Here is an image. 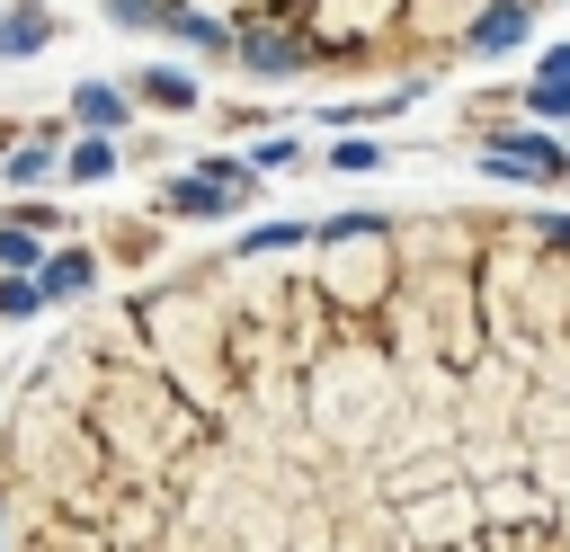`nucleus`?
Wrapping results in <instances>:
<instances>
[{
    "mask_svg": "<svg viewBox=\"0 0 570 552\" xmlns=\"http://www.w3.org/2000/svg\"><path fill=\"white\" fill-rule=\"evenodd\" d=\"M80 552H570V214L267 223L142 294Z\"/></svg>",
    "mask_w": 570,
    "mask_h": 552,
    "instance_id": "nucleus-1",
    "label": "nucleus"
},
{
    "mask_svg": "<svg viewBox=\"0 0 570 552\" xmlns=\"http://www.w3.org/2000/svg\"><path fill=\"white\" fill-rule=\"evenodd\" d=\"M525 107H534V116H570V80H534Z\"/></svg>",
    "mask_w": 570,
    "mask_h": 552,
    "instance_id": "nucleus-11",
    "label": "nucleus"
},
{
    "mask_svg": "<svg viewBox=\"0 0 570 552\" xmlns=\"http://www.w3.org/2000/svg\"><path fill=\"white\" fill-rule=\"evenodd\" d=\"M543 0H107L125 27H178L187 45L240 53L249 71H365L445 62L499 45Z\"/></svg>",
    "mask_w": 570,
    "mask_h": 552,
    "instance_id": "nucleus-2",
    "label": "nucleus"
},
{
    "mask_svg": "<svg viewBox=\"0 0 570 552\" xmlns=\"http://www.w3.org/2000/svg\"><path fill=\"white\" fill-rule=\"evenodd\" d=\"M45 169H53V142H18V151H9V178H18V187H36Z\"/></svg>",
    "mask_w": 570,
    "mask_h": 552,
    "instance_id": "nucleus-8",
    "label": "nucleus"
},
{
    "mask_svg": "<svg viewBox=\"0 0 570 552\" xmlns=\"http://www.w3.org/2000/svg\"><path fill=\"white\" fill-rule=\"evenodd\" d=\"M116 169V142H71V178H107Z\"/></svg>",
    "mask_w": 570,
    "mask_h": 552,
    "instance_id": "nucleus-9",
    "label": "nucleus"
},
{
    "mask_svg": "<svg viewBox=\"0 0 570 552\" xmlns=\"http://www.w3.org/2000/svg\"><path fill=\"white\" fill-rule=\"evenodd\" d=\"M142 98H151V107H196V80H178V71H151V80H142Z\"/></svg>",
    "mask_w": 570,
    "mask_h": 552,
    "instance_id": "nucleus-7",
    "label": "nucleus"
},
{
    "mask_svg": "<svg viewBox=\"0 0 570 552\" xmlns=\"http://www.w3.org/2000/svg\"><path fill=\"white\" fill-rule=\"evenodd\" d=\"M232 196H240V187H232L223 169H196V178H169V196H160V205H169V214H196V223H205V214H223Z\"/></svg>",
    "mask_w": 570,
    "mask_h": 552,
    "instance_id": "nucleus-3",
    "label": "nucleus"
},
{
    "mask_svg": "<svg viewBox=\"0 0 570 552\" xmlns=\"http://www.w3.org/2000/svg\"><path fill=\"white\" fill-rule=\"evenodd\" d=\"M303 151H294V134H276V142H258V169H294Z\"/></svg>",
    "mask_w": 570,
    "mask_h": 552,
    "instance_id": "nucleus-13",
    "label": "nucleus"
},
{
    "mask_svg": "<svg viewBox=\"0 0 570 552\" xmlns=\"http://www.w3.org/2000/svg\"><path fill=\"white\" fill-rule=\"evenodd\" d=\"M0 267H45V249L27 231H0Z\"/></svg>",
    "mask_w": 570,
    "mask_h": 552,
    "instance_id": "nucleus-12",
    "label": "nucleus"
},
{
    "mask_svg": "<svg viewBox=\"0 0 570 552\" xmlns=\"http://www.w3.org/2000/svg\"><path fill=\"white\" fill-rule=\"evenodd\" d=\"M71 116H80V125H98V134H107V125H125V98H116V89H107V80H80V89H71Z\"/></svg>",
    "mask_w": 570,
    "mask_h": 552,
    "instance_id": "nucleus-5",
    "label": "nucleus"
},
{
    "mask_svg": "<svg viewBox=\"0 0 570 552\" xmlns=\"http://www.w3.org/2000/svg\"><path fill=\"white\" fill-rule=\"evenodd\" d=\"M36 303H45V285H36V276H9V285H0V312H9V321H18V312H36Z\"/></svg>",
    "mask_w": 570,
    "mask_h": 552,
    "instance_id": "nucleus-10",
    "label": "nucleus"
},
{
    "mask_svg": "<svg viewBox=\"0 0 570 552\" xmlns=\"http://www.w3.org/2000/svg\"><path fill=\"white\" fill-rule=\"evenodd\" d=\"M45 36H53V18H45V9H9V18H0V62H18V53H36Z\"/></svg>",
    "mask_w": 570,
    "mask_h": 552,
    "instance_id": "nucleus-4",
    "label": "nucleus"
},
{
    "mask_svg": "<svg viewBox=\"0 0 570 552\" xmlns=\"http://www.w3.org/2000/svg\"><path fill=\"white\" fill-rule=\"evenodd\" d=\"M89 276H98V267H89V249H53V258L36 267V285H45V294H80Z\"/></svg>",
    "mask_w": 570,
    "mask_h": 552,
    "instance_id": "nucleus-6",
    "label": "nucleus"
}]
</instances>
